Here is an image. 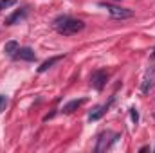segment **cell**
<instances>
[{
    "instance_id": "1",
    "label": "cell",
    "mask_w": 155,
    "mask_h": 153,
    "mask_svg": "<svg viewBox=\"0 0 155 153\" xmlns=\"http://www.w3.org/2000/svg\"><path fill=\"white\" fill-rule=\"evenodd\" d=\"M54 29L60 33V34H63V36H71V34H76L79 33L83 27H85V24L81 22V20H76V18H71V16H67V15H63V16H58L56 20H54Z\"/></svg>"
},
{
    "instance_id": "2",
    "label": "cell",
    "mask_w": 155,
    "mask_h": 153,
    "mask_svg": "<svg viewBox=\"0 0 155 153\" xmlns=\"http://www.w3.org/2000/svg\"><path fill=\"white\" fill-rule=\"evenodd\" d=\"M117 139H119V133L116 132H110V130H107V132H103L99 137H97V146H96V151L101 153V151H107L114 142H116Z\"/></svg>"
},
{
    "instance_id": "3",
    "label": "cell",
    "mask_w": 155,
    "mask_h": 153,
    "mask_svg": "<svg viewBox=\"0 0 155 153\" xmlns=\"http://www.w3.org/2000/svg\"><path fill=\"white\" fill-rule=\"evenodd\" d=\"M99 5H101L103 9H107L112 18H117V20H124V18H132V16H134V13H132L130 9H126V7H119V5L105 4V2H101Z\"/></svg>"
},
{
    "instance_id": "4",
    "label": "cell",
    "mask_w": 155,
    "mask_h": 153,
    "mask_svg": "<svg viewBox=\"0 0 155 153\" xmlns=\"http://www.w3.org/2000/svg\"><path fill=\"white\" fill-rule=\"evenodd\" d=\"M107 79H108V74L105 70H96L92 76H90V85L96 88V90H103L105 85H107Z\"/></svg>"
},
{
    "instance_id": "5",
    "label": "cell",
    "mask_w": 155,
    "mask_h": 153,
    "mask_svg": "<svg viewBox=\"0 0 155 153\" xmlns=\"http://www.w3.org/2000/svg\"><path fill=\"white\" fill-rule=\"evenodd\" d=\"M112 103H114V97H110V101H108L107 105L96 106V108H94V110L90 112V115H88V121H90V122H92V121H99V119H101L103 115L107 114V110L110 108V105H112Z\"/></svg>"
},
{
    "instance_id": "6",
    "label": "cell",
    "mask_w": 155,
    "mask_h": 153,
    "mask_svg": "<svg viewBox=\"0 0 155 153\" xmlns=\"http://www.w3.org/2000/svg\"><path fill=\"white\" fill-rule=\"evenodd\" d=\"M25 16H27V7H22V9L15 11L11 16H7V18H5V25H15V24L22 22Z\"/></svg>"
},
{
    "instance_id": "7",
    "label": "cell",
    "mask_w": 155,
    "mask_h": 153,
    "mask_svg": "<svg viewBox=\"0 0 155 153\" xmlns=\"http://www.w3.org/2000/svg\"><path fill=\"white\" fill-rule=\"evenodd\" d=\"M15 58L24 60V61H35V60H36V54H35V50L29 49V47H20Z\"/></svg>"
},
{
    "instance_id": "8",
    "label": "cell",
    "mask_w": 155,
    "mask_h": 153,
    "mask_svg": "<svg viewBox=\"0 0 155 153\" xmlns=\"http://www.w3.org/2000/svg\"><path fill=\"white\" fill-rule=\"evenodd\" d=\"M18 41H15V40H11V41H7L5 45H4V52L7 54V56H11V58H15L16 56V52H18Z\"/></svg>"
},
{
    "instance_id": "9",
    "label": "cell",
    "mask_w": 155,
    "mask_h": 153,
    "mask_svg": "<svg viewBox=\"0 0 155 153\" xmlns=\"http://www.w3.org/2000/svg\"><path fill=\"white\" fill-rule=\"evenodd\" d=\"M85 101H87V99H72L71 103H67V105L63 106V114H71V112L78 110L81 105H85Z\"/></svg>"
},
{
    "instance_id": "10",
    "label": "cell",
    "mask_w": 155,
    "mask_h": 153,
    "mask_svg": "<svg viewBox=\"0 0 155 153\" xmlns=\"http://www.w3.org/2000/svg\"><path fill=\"white\" fill-rule=\"evenodd\" d=\"M60 60H63V56H54V58H51V60H47V61H43L41 65L38 67V72H45V70H49L54 63H58Z\"/></svg>"
},
{
    "instance_id": "11",
    "label": "cell",
    "mask_w": 155,
    "mask_h": 153,
    "mask_svg": "<svg viewBox=\"0 0 155 153\" xmlns=\"http://www.w3.org/2000/svg\"><path fill=\"white\" fill-rule=\"evenodd\" d=\"M13 4H16V0H0V11H2V9L11 7Z\"/></svg>"
},
{
    "instance_id": "12",
    "label": "cell",
    "mask_w": 155,
    "mask_h": 153,
    "mask_svg": "<svg viewBox=\"0 0 155 153\" xmlns=\"http://www.w3.org/2000/svg\"><path fill=\"white\" fill-rule=\"evenodd\" d=\"M5 106H7V97L5 96H0V114L5 110Z\"/></svg>"
},
{
    "instance_id": "13",
    "label": "cell",
    "mask_w": 155,
    "mask_h": 153,
    "mask_svg": "<svg viewBox=\"0 0 155 153\" xmlns=\"http://www.w3.org/2000/svg\"><path fill=\"white\" fill-rule=\"evenodd\" d=\"M130 117H132V121L137 124V121H139V114H137V110H135V108H130Z\"/></svg>"
},
{
    "instance_id": "14",
    "label": "cell",
    "mask_w": 155,
    "mask_h": 153,
    "mask_svg": "<svg viewBox=\"0 0 155 153\" xmlns=\"http://www.w3.org/2000/svg\"><path fill=\"white\" fill-rule=\"evenodd\" d=\"M152 56H153V58H155V49H153V54H152Z\"/></svg>"
}]
</instances>
